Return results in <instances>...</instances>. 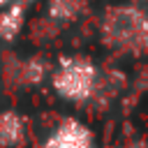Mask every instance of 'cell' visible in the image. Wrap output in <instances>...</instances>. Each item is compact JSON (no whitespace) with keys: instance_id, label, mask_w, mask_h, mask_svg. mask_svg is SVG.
Listing matches in <instances>:
<instances>
[{"instance_id":"4","label":"cell","mask_w":148,"mask_h":148,"mask_svg":"<svg viewBox=\"0 0 148 148\" xmlns=\"http://www.w3.org/2000/svg\"><path fill=\"white\" fill-rule=\"evenodd\" d=\"M30 123L16 109H0V148H21L28 141Z\"/></svg>"},{"instance_id":"8","label":"cell","mask_w":148,"mask_h":148,"mask_svg":"<svg viewBox=\"0 0 148 148\" xmlns=\"http://www.w3.org/2000/svg\"><path fill=\"white\" fill-rule=\"evenodd\" d=\"M120 148H148V143L146 141H132V143H125Z\"/></svg>"},{"instance_id":"2","label":"cell","mask_w":148,"mask_h":148,"mask_svg":"<svg viewBox=\"0 0 148 148\" xmlns=\"http://www.w3.org/2000/svg\"><path fill=\"white\" fill-rule=\"evenodd\" d=\"M102 69L88 56H60L51 65L49 83L53 92L67 104H90L99 90Z\"/></svg>"},{"instance_id":"3","label":"cell","mask_w":148,"mask_h":148,"mask_svg":"<svg viewBox=\"0 0 148 148\" xmlns=\"http://www.w3.org/2000/svg\"><path fill=\"white\" fill-rule=\"evenodd\" d=\"M37 148H97V136L88 123L67 116L42 136Z\"/></svg>"},{"instance_id":"5","label":"cell","mask_w":148,"mask_h":148,"mask_svg":"<svg viewBox=\"0 0 148 148\" xmlns=\"http://www.w3.org/2000/svg\"><path fill=\"white\" fill-rule=\"evenodd\" d=\"M25 28V5L12 0L0 7V42H14Z\"/></svg>"},{"instance_id":"9","label":"cell","mask_w":148,"mask_h":148,"mask_svg":"<svg viewBox=\"0 0 148 148\" xmlns=\"http://www.w3.org/2000/svg\"><path fill=\"white\" fill-rule=\"evenodd\" d=\"M12 0H0V7H5V5H9Z\"/></svg>"},{"instance_id":"6","label":"cell","mask_w":148,"mask_h":148,"mask_svg":"<svg viewBox=\"0 0 148 148\" xmlns=\"http://www.w3.org/2000/svg\"><path fill=\"white\" fill-rule=\"evenodd\" d=\"M88 0H46V18L56 25L74 23L83 16Z\"/></svg>"},{"instance_id":"1","label":"cell","mask_w":148,"mask_h":148,"mask_svg":"<svg viewBox=\"0 0 148 148\" xmlns=\"http://www.w3.org/2000/svg\"><path fill=\"white\" fill-rule=\"evenodd\" d=\"M102 44L125 58H139L148 53V12L139 5L106 7L99 21Z\"/></svg>"},{"instance_id":"7","label":"cell","mask_w":148,"mask_h":148,"mask_svg":"<svg viewBox=\"0 0 148 148\" xmlns=\"http://www.w3.org/2000/svg\"><path fill=\"white\" fill-rule=\"evenodd\" d=\"M49 72H51V65L42 56H32L18 62V79L25 86H39L44 79H49Z\"/></svg>"},{"instance_id":"10","label":"cell","mask_w":148,"mask_h":148,"mask_svg":"<svg viewBox=\"0 0 148 148\" xmlns=\"http://www.w3.org/2000/svg\"><path fill=\"white\" fill-rule=\"evenodd\" d=\"M23 2H35V0H23Z\"/></svg>"}]
</instances>
